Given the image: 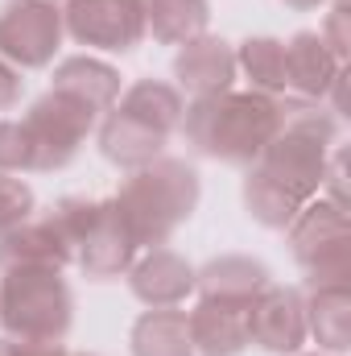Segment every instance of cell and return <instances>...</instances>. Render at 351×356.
Here are the masks:
<instances>
[{
  "instance_id": "1",
  "label": "cell",
  "mask_w": 351,
  "mask_h": 356,
  "mask_svg": "<svg viewBox=\"0 0 351 356\" xmlns=\"http://www.w3.org/2000/svg\"><path fill=\"white\" fill-rule=\"evenodd\" d=\"M281 124V95H261V91H215L198 95L182 112V133L186 145L203 158L228 162V166H252L264 154Z\"/></svg>"
},
{
  "instance_id": "2",
  "label": "cell",
  "mask_w": 351,
  "mask_h": 356,
  "mask_svg": "<svg viewBox=\"0 0 351 356\" xmlns=\"http://www.w3.org/2000/svg\"><path fill=\"white\" fill-rule=\"evenodd\" d=\"M186 99L166 79H137L120 91V99L99 116V154L120 166L137 170L162 158L166 141L178 133Z\"/></svg>"
},
{
  "instance_id": "3",
  "label": "cell",
  "mask_w": 351,
  "mask_h": 356,
  "mask_svg": "<svg viewBox=\"0 0 351 356\" xmlns=\"http://www.w3.org/2000/svg\"><path fill=\"white\" fill-rule=\"evenodd\" d=\"M203 195L198 170L182 158H153L149 166L128 170L120 191L112 195L128 232L137 236L141 249H162L178 228L194 216Z\"/></svg>"
},
{
  "instance_id": "4",
  "label": "cell",
  "mask_w": 351,
  "mask_h": 356,
  "mask_svg": "<svg viewBox=\"0 0 351 356\" xmlns=\"http://www.w3.org/2000/svg\"><path fill=\"white\" fill-rule=\"evenodd\" d=\"M335 141H339V116L331 108L314 99L281 95V124L252 166L268 170L277 182H285L293 195L310 203L323 191V175H327Z\"/></svg>"
},
{
  "instance_id": "5",
  "label": "cell",
  "mask_w": 351,
  "mask_h": 356,
  "mask_svg": "<svg viewBox=\"0 0 351 356\" xmlns=\"http://www.w3.org/2000/svg\"><path fill=\"white\" fill-rule=\"evenodd\" d=\"M0 327L21 340H67L75 327V294L62 269H0Z\"/></svg>"
},
{
  "instance_id": "6",
  "label": "cell",
  "mask_w": 351,
  "mask_h": 356,
  "mask_svg": "<svg viewBox=\"0 0 351 356\" xmlns=\"http://www.w3.org/2000/svg\"><path fill=\"white\" fill-rule=\"evenodd\" d=\"M285 232H289L293 261L310 286H331L351 277V220L343 203L314 195Z\"/></svg>"
},
{
  "instance_id": "7",
  "label": "cell",
  "mask_w": 351,
  "mask_h": 356,
  "mask_svg": "<svg viewBox=\"0 0 351 356\" xmlns=\"http://www.w3.org/2000/svg\"><path fill=\"white\" fill-rule=\"evenodd\" d=\"M25 124V137H29V170L37 175H50V170H67L83 141L91 137V129L99 124V116L91 112L83 99L67 95V91H46L29 104V112L21 116Z\"/></svg>"
},
{
  "instance_id": "8",
  "label": "cell",
  "mask_w": 351,
  "mask_h": 356,
  "mask_svg": "<svg viewBox=\"0 0 351 356\" xmlns=\"http://www.w3.org/2000/svg\"><path fill=\"white\" fill-rule=\"evenodd\" d=\"M58 0H4L0 4V58L17 71H42L62 46Z\"/></svg>"
},
{
  "instance_id": "9",
  "label": "cell",
  "mask_w": 351,
  "mask_h": 356,
  "mask_svg": "<svg viewBox=\"0 0 351 356\" xmlns=\"http://www.w3.org/2000/svg\"><path fill=\"white\" fill-rule=\"evenodd\" d=\"M62 29L79 46L128 54L145 42V0H67Z\"/></svg>"
},
{
  "instance_id": "10",
  "label": "cell",
  "mask_w": 351,
  "mask_h": 356,
  "mask_svg": "<svg viewBox=\"0 0 351 356\" xmlns=\"http://www.w3.org/2000/svg\"><path fill=\"white\" fill-rule=\"evenodd\" d=\"M306 340V294L298 286L268 282L248 307V344L273 356H293Z\"/></svg>"
},
{
  "instance_id": "11",
  "label": "cell",
  "mask_w": 351,
  "mask_h": 356,
  "mask_svg": "<svg viewBox=\"0 0 351 356\" xmlns=\"http://www.w3.org/2000/svg\"><path fill=\"white\" fill-rule=\"evenodd\" d=\"M137 236L128 232L116 199H99L95 224L87 228V236L75 245V261L83 269V277L91 282H112L120 273H128V266L137 261Z\"/></svg>"
},
{
  "instance_id": "12",
  "label": "cell",
  "mask_w": 351,
  "mask_h": 356,
  "mask_svg": "<svg viewBox=\"0 0 351 356\" xmlns=\"http://www.w3.org/2000/svg\"><path fill=\"white\" fill-rule=\"evenodd\" d=\"M75 261V241L58 224L54 207L42 216H29L12 232L0 236V269L17 266H42V269H67Z\"/></svg>"
},
{
  "instance_id": "13",
  "label": "cell",
  "mask_w": 351,
  "mask_h": 356,
  "mask_svg": "<svg viewBox=\"0 0 351 356\" xmlns=\"http://www.w3.org/2000/svg\"><path fill=\"white\" fill-rule=\"evenodd\" d=\"M348 71V63H339L331 54V46L323 42L318 29H298L285 42V95L298 99H314L323 104L331 83Z\"/></svg>"
},
{
  "instance_id": "14",
  "label": "cell",
  "mask_w": 351,
  "mask_h": 356,
  "mask_svg": "<svg viewBox=\"0 0 351 356\" xmlns=\"http://www.w3.org/2000/svg\"><path fill=\"white\" fill-rule=\"evenodd\" d=\"M174 88L190 91L194 99L198 95H215V91H228L236 83V50L215 38V33H198L190 42H182L174 54Z\"/></svg>"
},
{
  "instance_id": "15",
  "label": "cell",
  "mask_w": 351,
  "mask_h": 356,
  "mask_svg": "<svg viewBox=\"0 0 351 356\" xmlns=\"http://www.w3.org/2000/svg\"><path fill=\"white\" fill-rule=\"evenodd\" d=\"M128 290L145 307H182L194 294V266L174 249H149L128 266Z\"/></svg>"
},
{
  "instance_id": "16",
  "label": "cell",
  "mask_w": 351,
  "mask_h": 356,
  "mask_svg": "<svg viewBox=\"0 0 351 356\" xmlns=\"http://www.w3.org/2000/svg\"><path fill=\"white\" fill-rule=\"evenodd\" d=\"M194 356H240L248 348V307L244 302H219L198 298L194 311H186Z\"/></svg>"
},
{
  "instance_id": "17",
  "label": "cell",
  "mask_w": 351,
  "mask_h": 356,
  "mask_svg": "<svg viewBox=\"0 0 351 356\" xmlns=\"http://www.w3.org/2000/svg\"><path fill=\"white\" fill-rule=\"evenodd\" d=\"M273 282V273L264 261L244 257V253H223L203 269H194V290L198 298H219V302H244L252 307V298Z\"/></svg>"
},
{
  "instance_id": "18",
  "label": "cell",
  "mask_w": 351,
  "mask_h": 356,
  "mask_svg": "<svg viewBox=\"0 0 351 356\" xmlns=\"http://www.w3.org/2000/svg\"><path fill=\"white\" fill-rule=\"evenodd\" d=\"M306 336L331 356H339L351 348V290H348V282L310 286V298H306Z\"/></svg>"
},
{
  "instance_id": "19",
  "label": "cell",
  "mask_w": 351,
  "mask_h": 356,
  "mask_svg": "<svg viewBox=\"0 0 351 356\" xmlns=\"http://www.w3.org/2000/svg\"><path fill=\"white\" fill-rule=\"evenodd\" d=\"M54 91H67L75 99H83L95 116H103L116 99H120V71L103 58H91V54H71L54 67Z\"/></svg>"
},
{
  "instance_id": "20",
  "label": "cell",
  "mask_w": 351,
  "mask_h": 356,
  "mask_svg": "<svg viewBox=\"0 0 351 356\" xmlns=\"http://www.w3.org/2000/svg\"><path fill=\"white\" fill-rule=\"evenodd\" d=\"M128 353L132 356H194L186 311H178V307H149L132 323V332H128Z\"/></svg>"
},
{
  "instance_id": "21",
  "label": "cell",
  "mask_w": 351,
  "mask_h": 356,
  "mask_svg": "<svg viewBox=\"0 0 351 356\" xmlns=\"http://www.w3.org/2000/svg\"><path fill=\"white\" fill-rule=\"evenodd\" d=\"M211 25V0H145V33L162 46H182Z\"/></svg>"
},
{
  "instance_id": "22",
  "label": "cell",
  "mask_w": 351,
  "mask_h": 356,
  "mask_svg": "<svg viewBox=\"0 0 351 356\" xmlns=\"http://www.w3.org/2000/svg\"><path fill=\"white\" fill-rule=\"evenodd\" d=\"M244 207L261 228H289L293 216L306 207V199L293 195L285 182H277L268 170L248 166V175H244Z\"/></svg>"
},
{
  "instance_id": "23",
  "label": "cell",
  "mask_w": 351,
  "mask_h": 356,
  "mask_svg": "<svg viewBox=\"0 0 351 356\" xmlns=\"http://www.w3.org/2000/svg\"><path fill=\"white\" fill-rule=\"evenodd\" d=\"M236 71H244L248 88L261 95H285V42L281 38H244L236 50Z\"/></svg>"
},
{
  "instance_id": "24",
  "label": "cell",
  "mask_w": 351,
  "mask_h": 356,
  "mask_svg": "<svg viewBox=\"0 0 351 356\" xmlns=\"http://www.w3.org/2000/svg\"><path fill=\"white\" fill-rule=\"evenodd\" d=\"M33 211H37L33 186L17 175H0V236L12 232L17 224H25Z\"/></svg>"
},
{
  "instance_id": "25",
  "label": "cell",
  "mask_w": 351,
  "mask_h": 356,
  "mask_svg": "<svg viewBox=\"0 0 351 356\" xmlns=\"http://www.w3.org/2000/svg\"><path fill=\"white\" fill-rule=\"evenodd\" d=\"M29 137L21 120H0V175H25L29 170Z\"/></svg>"
},
{
  "instance_id": "26",
  "label": "cell",
  "mask_w": 351,
  "mask_h": 356,
  "mask_svg": "<svg viewBox=\"0 0 351 356\" xmlns=\"http://www.w3.org/2000/svg\"><path fill=\"white\" fill-rule=\"evenodd\" d=\"M0 356H71L62 340H21V336H0Z\"/></svg>"
},
{
  "instance_id": "27",
  "label": "cell",
  "mask_w": 351,
  "mask_h": 356,
  "mask_svg": "<svg viewBox=\"0 0 351 356\" xmlns=\"http://www.w3.org/2000/svg\"><path fill=\"white\" fill-rule=\"evenodd\" d=\"M21 88H25L21 71H17L12 63H4V58H0V112L17 108V99H21Z\"/></svg>"
},
{
  "instance_id": "28",
  "label": "cell",
  "mask_w": 351,
  "mask_h": 356,
  "mask_svg": "<svg viewBox=\"0 0 351 356\" xmlns=\"http://www.w3.org/2000/svg\"><path fill=\"white\" fill-rule=\"evenodd\" d=\"M327 0H285V8H298V13H310V8H323Z\"/></svg>"
},
{
  "instance_id": "29",
  "label": "cell",
  "mask_w": 351,
  "mask_h": 356,
  "mask_svg": "<svg viewBox=\"0 0 351 356\" xmlns=\"http://www.w3.org/2000/svg\"><path fill=\"white\" fill-rule=\"evenodd\" d=\"M293 356H327V353H293Z\"/></svg>"
},
{
  "instance_id": "30",
  "label": "cell",
  "mask_w": 351,
  "mask_h": 356,
  "mask_svg": "<svg viewBox=\"0 0 351 356\" xmlns=\"http://www.w3.org/2000/svg\"><path fill=\"white\" fill-rule=\"evenodd\" d=\"M71 356H95V353H71Z\"/></svg>"
}]
</instances>
